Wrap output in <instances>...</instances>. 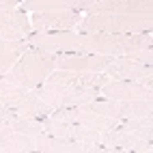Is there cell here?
<instances>
[{"label":"cell","mask_w":153,"mask_h":153,"mask_svg":"<svg viewBox=\"0 0 153 153\" xmlns=\"http://www.w3.org/2000/svg\"><path fill=\"white\" fill-rule=\"evenodd\" d=\"M151 28H153L151 15H134L123 11H91L82 15V22L78 24V33L140 35V33H151Z\"/></svg>","instance_id":"1"},{"label":"cell","mask_w":153,"mask_h":153,"mask_svg":"<svg viewBox=\"0 0 153 153\" xmlns=\"http://www.w3.org/2000/svg\"><path fill=\"white\" fill-rule=\"evenodd\" d=\"M52 71H56V56L54 54L37 50V48H28L17 58V63L11 67V71L4 74L2 78L7 82L24 88V91H35L50 78Z\"/></svg>","instance_id":"2"},{"label":"cell","mask_w":153,"mask_h":153,"mask_svg":"<svg viewBox=\"0 0 153 153\" xmlns=\"http://www.w3.org/2000/svg\"><path fill=\"white\" fill-rule=\"evenodd\" d=\"M35 93L52 110L82 108L101 99L99 88H76V86H56V84H41L39 88H35Z\"/></svg>","instance_id":"3"},{"label":"cell","mask_w":153,"mask_h":153,"mask_svg":"<svg viewBox=\"0 0 153 153\" xmlns=\"http://www.w3.org/2000/svg\"><path fill=\"white\" fill-rule=\"evenodd\" d=\"M82 33H74V30H65V33H30L24 41L30 48L43 50L50 54H80L82 52Z\"/></svg>","instance_id":"4"},{"label":"cell","mask_w":153,"mask_h":153,"mask_svg":"<svg viewBox=\"0 0 153 153\" xmlns=\"http://www.w3.org/2000/svg\"><path fill=\"white\" fill-rule=\"evenodd\" d=\"M88 110L97 112L101 117L123 121V119H142L151 117L153 104L151 101H114V99H97L86 106Z\"/></svg>","instance_id":"5"},{"label":"cell","mask_w":153,"mask_h":153,"mask_svg":"<svg viewBox=\"0 0 153 153\" xmlns=\"http://www.w3.org/2000/svg\"><path fill=\"white\" fill-rule=\"evenodd\" d=\"M0 101L13 112L15 117H30V119H41V117H48L52 114V108H50L45 101L39 97L35 91H24L19 88L11 95H4L0 97Z\"/></svg>","instance_id":"6"},{"label":"cell","mask_w":153,"mask_h":153,"mask_svg":"<svg viewBox=\"0 0 153 153\" xmlns=\"http://www.w3.org/2000/svg\"><path fill=\"white\" fill-rule=\"evenodd\" d=\"M82 15L84 13L71 11V9L33 13L30 15V26H33L35 33H65V30H74L82 22Z\"/></svg>","instance_id":"7"},{"label":"cell","mask_w":153,"mask_h":153,"mask_svg":"<svg viewBox=\"0 0 153 153\" xmlns=\"http://www.w3.org/2000/svg\"><path fill=\"white\" fill-rule=\"evenodd\" d=\"M101 74L106 78H112V80H121V82H140L142 78L153 76V67L142 65V63H138L134 58H127V56H117L106 65V69Z\"/></svg>","instance_id":"8"},{"label":"cell","mask_w":153,"mask_h":153,"mask_svg":"<svg viewBox=\"0 0 153 153\" xmlns=\"http://www.w3.org/2000/svg\"><path fill=\"white\" fill-rule=\"evenodd\" d=\"M101 99L114 101H153V88L142 86L140 82H121V80H108L99 88Z\"/></svg>","instance_id":"9"},{"label":"cell","mask_w":153,"mask_h":153,"mask_svg":"<svg viewBox=\"0 0 153 153\" xmlns=\"http://www.w3.org/2000/svg\"><path fill=\"white\" fill-rule=\"evenodd\" d=\"M112 58L97 54H58L56 69L58 71H74V74H101Z\"/></svg>","instance_id":"10"},{"label":"cell","mask_w":153,"mask_h":153,"mask_svg":"<svg viewBox=\"0 0 153 153\" xmlns=\"http://www.w3.org/2000/svg\"><path fill=\"white\" fill-rule=\"evenodd\" d=\"M99 145L106 147V149H121V151H129V153H147V151H151L153 142L142 140L134 131H125L121 127H114V129L101 131Z\"/></svg>","instance_id":"11"},{"label":"cell","mask_w":153,"mask_h":153,"mask_svg":"<svg viewBox=\"0 0 153 153\" xmlns=\"http://www.w3.org/2000/svg\"><path fill=\"white\" fill-rule=\"evenodd\" d=\"M30 33V17L22 9L0 11V41H24Z\"/></svg>","instance_id":"12"},{"label":"cell","mask_w":153,"mask_h":153,"mask_svg":"<svg viewBox=\"0 0 153 153\" xmlns=\"http://www.w3.org/2000/svg\"><path fill=\"white\" fill-rule=\"evenodd\" d=\"M35 151L37 153H82L84 145L71 140H60L50 134H41L35 138Z\"/></svg>","instance_id":"13"},{"label":"cell","mask_w":153,"mask_h":153,"mask_svg":"<svg viewBox=\"0 0 153 153\" xmlns=\"http://www.w3.org/2000/svg\"><path fill=\"white\" fill-rule=\"evenodd\" d=\"M28 48L30 45L26 41H0V78L11 71V67Z\"/></svg>","instance_id":"14"},{"label":"cell","mask_w":153,"mask_h":153,"mask_svg":"<svg viewBox=\"0 0 153 153\" xmlns=\"http://www.w3.org/2000/svg\"><path fill=\"white\" fill-rule=\"evenodd\" d=\"M0 153H35V138L11 131L0 138Z\"/></svg>","instance_id":"15"},{"label":"cell","mask_w":153,"mask_h":153,"mask_svg":"<svg viewBox=\"0 0 153 153\" xmlns=\"http://www.w3.org/2000/svg\"><path fill=\"white\" fill-rule=\"evenodd\" d=\"M9 129L15 131V134H22V136H28V138H37L45 134L43 131V125H41V119H30V117H13L9 121Z\"/></svg>","instance_id":"16"},{"label":"cell","mask_w":153,"mask_h":153,"mask_svg":"<svg viewBox=\"0 0 153 153\" xmlns=\"http://www.w3.org/2000/svg\"><path fill=\"white\" fill-rule=\"evenodd\" d=\"M119 127L125 131H134L136 136L142 140L153 142V119L151 117H142V119H123L119 121Z\"/></svg>","instance_id":"17"},{"label":"cell","mask_w":153,"mask_h":153,"mask_svg":"<svg viewBox=\"0 0 153 153\" xmlns=\"http://www.w3.org/2000/svg\"><path fill=\"white\" fill-rule=\"evenodd\" d=\"M125 56L138 60V63H142V65H151L153 63V52H151V50H138V52H129Z\"/></svg>","instance_id":"18"},{"label":"cell","mask_w":153,"mask_h":153,"mask_svg":"<svg viewBox=\"0 0 153 153\" xmlns=\"http://www.w3.org/2000/svg\"><path fill=\"white\" fill-rule=\"evenodd\" d=\"M15 91H19V86H15V84H11V82H7L4 78H0V97L11 95V93H15Z\"/></svg>","instance_id":"19"},{"label":"cell","mask_w":153,"mask_h":153,"mask_svg":"<svg viewBox=\"0 0 153 153\" xmlns=\"http://www.w3.org/2000/svg\"><path fill=\"white\" fill-rule=\"evenodd\" d=\"M13 117H15V114H13V112L9 110L4 104H2V101H0V123H4V125H7V123H9V121H11Z\"/></svg>","instance_id":"20"},{"label":"cell","mask_w":153,"mask_h":153,"mask_svg":"<svg viewBox=\"0 0 153 153\" xmlns=\"http://www.w3.org/2000/svg\"><path fill=\"white\" fill-rule=\"evenodd\" d=\"M7 134H11V129H9V125L0 123V138H2V136H7Z\"/></svg>","instance_id":"21"},{"label":"cell","mask_w":153,"mask_h":153,"mask_svg":"<svg viewBox=\"0 0 153 153\" xmlns=\"http://www.w3.org/2000/svg\"><path fill=\"white\" fill-rule=\"evenodd\" d=\"M104 153H129V151H121V149H106Z\"/></svg>","instance_id":"22"},{"label":"cell","mask_w":153,"mask_h":153,"mask_svg":"<svg viewBox=\"0 0 153 153\" xmlns=\"http://www.w3.org/2000/svg\"><path fill=\"white\" fill-rule=\"evenodd\" d=\"M35 153H37V151H35Z\"/></svg>","instance_id":"23"}]
</instances>
